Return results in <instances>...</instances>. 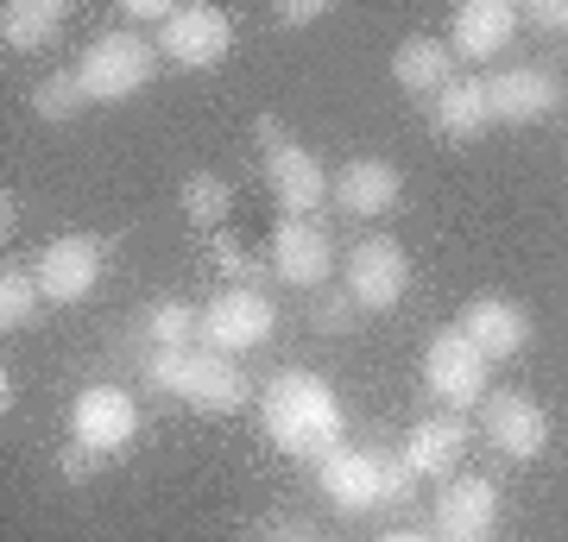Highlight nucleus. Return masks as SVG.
Listing matches in <instances>:
<instances>
[{
    "instance_id": "f257e3e1",
    "label": "nucleus",
    "mask_w": 568,
    "mask_h": 542,
    "mask_svg": "<svg viewBox=\"0 0 568 542\" xmlns=\"http://www.w3.org/2000/svg\"><path fill=\"white\" fill-rule=\"evenodd\" d=\"M260 429L278 454L297 461H323L328 448H342V398L323 372L284 366L260 385Z\"/></svg>"
},
{
    "instance_id": "f03ea898",
    "label": "nucleus",
    "mask_w": 568,
    "mask_h": 542,
    "mask_svg": "<svg viewBox=\"0 0 568 542\" xmlns=\"http://www.w3.org/2000/svg\"><path fill=\"white\" fill-rule=\"evenodd\" d=\"M140 366H145V385H152V391H171L178 403L203 410V417L246 410L253 391H260V385L241 372V360H234V354H215V347H164V354L145 347Z\"/></svg>"
},
{
    "instance_id": "7ed1b4c3",
    "label": "nucleus",
    "mask_w": 568,
    "mask_h": 542,
    "mask_svg": "<svg viewBox=\"0 0 568 542\" xmlns=\"http://www.w3.org/2000/svg\"><path fill=\"white\" fill-rule=\"evenodd\" d=\"M152 76H159V44L145 39V32H126V25L95 32V39L82 44V58H77V82H82V95L95 101V108H114V101L145 95Z\"/></svg>"
},
{
    "instance_id": "20e7f679",
    "label": "nucleus",
    "mask_w": 568,
    "mask_h": 542,
    "mask_svg": "<svg viewBox=\"0 0 568 542\" xmlns=\"http://www.w3.org/2000/svg\"><path fill=\"white\" fill-rule=\"evenodd\" d=\"M260 140H265V190L278 196L284 215H304V222H316V208L328 202L335 177L316 164V152H310V145H297L291 133H284L278 114H260Z\"/></svg>"
},
{
    "instance_id": "39448f33",
    "label": "nucleus",
    "mask_w": 568,
    "mask_h": 542,
    "mask_svg": "<svg viewBox=\"0 0 568 542\" xmlns=\"http://www.w3.org/2000/svg\"><path fill=\"white\" fill-rule=\"evenodd\" d=\"M487 379H493V360L462 335V321H448V328L429 335V347H424V391L443 403V410L467 417L474 403H487Z\"/></svg>"
},
{
    "instance_id": "423d86ee",
    "label": "nucleus",
    "mask_w": 568,
    "mask_h": 542,
    "mask_svg": "<svg viewBox=\"0 0 568 542\" xmlns=\"http://www.w3.org/2000/svg\"><path fill=\"white\" fill-rule=\"evenodd\" d=\"M342 290L354 303H361V316H386V309H398L410 290V253L392 234H366V241L347 246L342 259Z\"/></svg>"
},
{
    "instance_id": "0eeeda50",
    "label": "nucleus",
    "mask_w": 568,
    "mask_h": 542,
    "mask_svg": "<svg viewBox=\"0 0 568 542\" xmlns=\"http://www.w3.org/2000/svg\"><path fill=\"white\" fill-rule=\"evenodd\" d=\"M133 436H140V403H133V391H121V385H82L77 403H70V442H82L95 461H114V454H126L133 448Z\"/></svg>"
},
{
    "instance_id": "6e6552de",
    "label": "nucleus",
    "mask_w": 568,
    "mask_h": 542,
    "mask_svg": "<svg viewBox=\"0 0 568 542\" xmlns=\"http://www.w3.org/2000/svg\"><path fill=\"white\" fill-rule=\"evenodd\" d=\"M316 485L335 518H366L379 511V492H386V448H361V442H342L328 448L316 461Z\"/></svg>"
},
{
    "instance_id": "1a4fd4ad",
    "label": "nucleus",
    "mask_w": 568,
    "mask_h": 542,
    "mask_svg": "<svg viewBox=\"0 0 568 542\" xmlns=\"http://www.w3.org/2000/svg\"><path fill=\"white\" fill-rule=\"evenodd\" d=\"M272 328H278V309H272V297L265 290H215V297L203 303V347H215V354H253V347L272 341Z\"/></svg>"
},
{
    "instance_id": "9d476101",
    "label": "nucleus",
    "mask_w": 568,
    "mask_h": 542,
    "mask_svg": "<svg viewBox=\"0 0 568 542\" xmlns=\"http://www.w3.org/2000/svg\"><path fill=\"white\" fill-rule=\"evenodd\" d=\"M102 265H108V253L95 234H58V241H44L32 278H39L44 303H63L70 309V303H89L102 290Z\"/></svg>"
},
{
    "instance_id": "9b49d317",
    "label": "nucleus",
    "mask_w": 568,
    "mask_h": 542,
    "mask_svg": "<svg viewBox=\"0 0 568 542\" xmlns=\"http://www.w3.org/2000/svg\"><path fill=\"white\" fill-rule=\"evenodd\" d=\"M429 530H436V542H493V530H499V480H487V473L443 480Z\"/></svg>"
},
{
    "instance_id": "f8f14e48",
    "label": "nucleus",
    "mask_w": 568,
    "mask_h": 542,
    "mask_svg": "<svg viewBox=\"0 0 568 542\" xmlns=\"http://www.w3.org/2000/svg\"><path fill=\"white\" fill-rule=\"evenodd\" d=\"M480 442L506 461H537L549 448V410L525 391H487L480 403Z\"/></svg>"
},
{
    "instance_id": "ddd939ff",
    "label": "nucleus",
    "mask_w": 568,
    "mask_h": 542,
    "mask_svg": "<svg viewBox=\"0 0 568 542\" xmlns=\"http://www.w3.org/2000/svg\"><path fill=\"white\" fill-rule=\"evenodd\" d=\"M328 272H335V241L323 234V222L284 215L272 227V278L316 297V290H328Z\"/></svg>"
},
{
    "instance_id": "4468645a",
    "label": "nucleus",
    "mask_w": 568,
    "mask_h": 542,
    "mask_svg": "<svg viewBox=\"0 0 568 542\" xmlns=\"http://www.w3.org/2000/svg\"><path fill=\"white\" fill-rule=\"evenodd\" d=\"M487 108L499 126H537L562 108V76L549 63H511V70L487 76Z\"/></svg>"
},
{
    "instance_id": "2eb2a0df",
    "label": "nucleus",
    "mask_w": 568,
    "mask_h": 542,
    "mask_svg": "<svg viewBox=\"0 0 568 542\" xmlns=\"http://www.w3.org/2000/svg\"><path fill=\"white\" fill-rule=\"evenodd\" d=\"M152 44H159V58L178 63V70H215V63L234 51V20H227L222 7H178L171 25H164Z\"/></svg>"
},
{
    "instance_id": "dca6fc26",
    "label": "nucleus",
    "mask_w": 568,
    "mask_h": 542,
    "mask_svg": "<svg viewBox=\"0 0 568 542\" xmlns=\"http://www.w3.org/2000/svg\"><path fill=\"white\" fill-rule=\"evenodd\" d=\"M398 196H405V171L392 158H347L342 171H335V190H328V202H335L342 215H354V222L392 215Z\"/></svg>"
},
{
    "instance_id": "f3484780",
    "label": "nucleus",
    "mask_w": 568,
    "mask_h": 542,
    "mask_svg": "<svg viewBox=\"0 0 568 542\" xmlns=\"http://www.w3.org/2000/svg\"><path fill=\"white\" fill-rule=\"evenodd\" d=\"M462 335L480 347L487 360H518V354L537 341V321H530L525 303L493 297V290H487V297H474V303L462 309Z\"/></svg>"
},
{
    "instance_id": "a211bd4d",
    "label": "nucleus",
    "mask_w": 568,
    "mask_h": 542,
    "mask_svg": "<svg viewBox=\"0 0 568 542\" xmlns=\"http://www.w3.org/2000/svg\"><path fill=\"white\" fill-rule=\"evenodd\" d=\"M511 39H518V7H506V0H467V7H455V20H448V51H455V63L506 58Z\"/></svg>"
},
{
    "instance_id": "6ab92c4d",
    "label": "nucleus",
    "mask_w": 568,
    "mask_h": 542,
    "mask_svg": "<svg viewBox=\"0 0 568 542\" xmlns=\"http://www.w3.org/2000/svg\"><path fill=\"white\" fill-rule=\"evenodd\" d=\"M398 454L410 461L417 480H455V473H462V454H467V417H455V410L417 417Z\"/></svg>"
},
{
    "instance_id": "aec40b11",
    "label": "nucleus",
    "mask_w": 568,
    "mask_h": 542,
    "mask_svg": "<svg viewBox=\"0 0 568 542\" xmlns=\"http://www.w3.org/2000/svg\"><path fill=\"white\" fill-rule=\"evenodd\" d=\"M455 76H462V63H455V51H448L443 39H398V51H392V82H398L410 101H424V108L443 95Z\"/></svg>"
},
{
    "instance_id": "412c9836",
    "label": "nucleus",
    "mask_w": 568,
    "mask_h": 542,
    "mask_svg": "<svg viewBox=\"0 0 568 542\" xmlns=\"http://www.w3.org/2000/svg\"><path fill=\"white\" fill-rule=\"evenodd\" d=\"M429 126L443 133L448 145H474L480 133L493 126V108H487V76H455L443 95L429 101Z\"/></svg>"
},
{
    "instance_id": "4be33fe9",
    "label": "nucleus",
    "mask_w": 568,
    "mask_h": 542,
    "mask_svg": "<svg viewBox=\"0 0 568 542\" xmlns=\"http://www.w3.org/2000/svg\"><path fill=\"white\" fill-rule=\"evenodd\" d=\"M63 20H70V7H58V0H13L7 13H0V39H7V51H44V44L63 32Z\"/></svg>"
},
{
    "instance_id": "5701e85b",
    "label": "nucleus",
    "mask_w": 568,
    "mask_h": 542,
    "mask_svg": "<svg viewBox=\"0 0 568 542\" xmlns=\"http://www.w3.org/2000/svg\"><path fill=\"white\" fill-rule=\"evenodd\" d=\"M140 341L152 354H164V347H203V309H190V303H152L140 316Z\"/></svg>"
},
{
    "instance_id": "b1692460",
    "label": "nucleus",
    "mask_w": 568,
    "mask_h": 542,
    "mask_svg": "<svg viewBox=\"0 0 568 542\" xmlns=\"http://www.w3.org/2000/svg\"><path fill=\"white\" fill-rule=\"evenodd\" d=\"M178 208L196 227L222 234L227 215H234V190H227V177H215V171H190V177H183V190H178Z\"/></svg>"
},
{
    "instance_id": "393cba45",
    "label": "nucleus",
    "mask_w": 568,
    "mask_h": 542,
    "mask_svg": "<svg viewBox=\"0 0 568 542\" xmlns=\"http://www.w3.org/2000/svg\"><path fill=\"white\" fill-rule=\"evenodd\" d=\"M44 309V290L32 272H20V265H7L0 272V335H20V328H32Z\"/></svg>"
},
{
    "instance_id": "a878e982",
    "label": "nucleus",
    "mask_w": 568,
    "mask_h": 542,
    "mask_svg": "<svg viewBox=\"0 0 568 542\" xmlns=\"http://www.w3.org/2000/svg\"><path fill=\"white\" fill-rule=\"evenodd\" d=\"M82 108H89V95H82V82L77 70H51V76L32 89V114H39L44 126H63V121H77Z\"/></svg>"
},
{
    "instance_id": "bb28decb",
    "label": "nucleus",
    "mask_w": 568,
    "mask_h": 542,
    "mask_svg": "<svg viewBox=\"0 0 568 542\" xmlns=\"http://www.w3.org/2000/svg\"><path fill=\"white\" fill-rule=\"evenodd\" d=\"M215 265H222L227 290H260L265 272H272V259H253L241 234H215Z\"/></svg>"
},
{
    "instance_id": "cd10ccee",
    "label": "nucleus",
    "mask_w": 568,
    "mask_h": 542,
    "mask_svg": "<svg viewBox=\"0 0 568 542\" xmlns=\"http://www.w3.org/2000/svg\"><path fill=\"white\" fill-rule=\"evenodd\" d=\"M310 321H316L323 335H347V328L361 321V303L347 297V290H316V297H310Z\"/></svg>"
},
{
    "instance_id": "c85d7f7f",
    "label": "nucleus",
    "mask_w": 568,
    "mask_h": 542,
    "mask_svg": "<svg viewBox=\"0 0 568 542\" xmlns=\"http://www.w3.org/2000/svg\"><path fill=\"white\" fill-rule=\"evenodd\" d=\"M417 504V473H410L405 454H386V492H379V511H410Z\"/></svg>"
},
{
    "instance_id": "c756f323",
    "label": "nucleus",
    "mask_w": 568,
    "mask_h": 542,
    "mask_svg": "<svg viewBox=\"0 0 568 542\" xmlns=\"http://www.w3.org/2000/svg\"><path fill=\"white\" fill-rule=\"evenodd\" d=\"M171 13H178V7H164V0H121V13H114V20H121L126 32L152 25V39H159L164 25H171Z\"/></svg>"
},
{
    "instance_id": "7c9ffc66",
    "label": "nucleus",
    "mask_w": 568,
    "mask_h": 542,
    "mask_svg": "<svg viewBox=\"0 0 568 542\" xmlns=\"http://www.w3.org/2000/svg\"><path fill=\"white\" fill-rule=\"evenodd\" d=\"M518 20L537 32H568V0H530V7H518Z\"/></svg>"
},
{
    "instance_id": "2f4dec72",
    "label": "nucleus",
    "mask_w": 568,
    "mask_h": 542,
    "mask_svg": "<svg viewBox=\"0 0 568 542\" xmlns=\"http://www.w3.org/2000/svg\"><path fill=\"white\" fill-rule=\"evenodd\" d=\"M323 13H328L323 0H278V7H272V20L278 25H316Z\"/></svg>"
},
{
    "instance_id": "473e14b6",
    "label": "nucleus",
    "mask_w": 568,
    "mask_h": 542,
    "mask_svg": "<svg viewBox=\"0 0 568 542\" xmlns=\"http://www.w3.org/2000/svg\"><path fill=\"white\" fill-rule=\"evenodd\" d=\"M58 467H63V480H89V473H95V454H89V448L82 442H63V454H58Z\"/></svg>"
},
{
    "instance_id": "72a5a7b5",
    "label": "nucleus",
    "mask_w": 568,
    "mask_h": 542,
    "mask_svg": "<svg viewBox=\"0 0 568 542\" xmlns=\"http://www.w3.org/2000/svg\"><path fill=\"white\" fill-rule=\"evenodd\" d=\"M253 542H316V536H310L304 523H272V530H260Z\"/></svg>"
},
{
    "instance_id": "f704fd0d",
    "label": "nucleus",
    "mask_w": 568,
    "mask_h": 542,
    "mask_svg": "<svg viewBox=\"0 0 568 542\" xmlns=\"http://www.w3.org/2000/svg\"><path fill=\"white\" fill-rule=\"evenodd\" d=\"M379 542H436V530H386Z\"/></svg>"
},
{
    "instance_id": "c9c22d12",
    "label": "nucleus",
    "mask_w": 568,
    "mask_h": 542,
    "mask_svg": "<svg viewBox=\"0 0 568 542\" xmlns=\"http://www.w3.org/2000/svg\"><path fill=\"white\" fill-rule=\"evenodd\" d=\"M316 542H323V536H316Z\"/></svg>"
}]
</instances>
